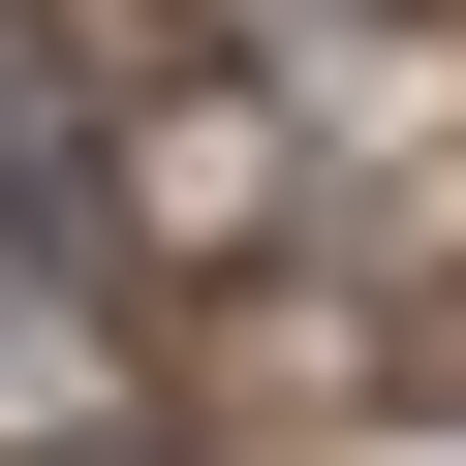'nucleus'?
<instances>
[{"instance_id": "f257e3e1", "label": "nucleus", "mask_w": 466, "mask_h": 466, "mask_svg": "<svg viewBox=\"0 0 466 466\" xmlns=\"http://www.w3.org/2000/svg\"><path fill=\"white\" fill-rule=\"evenodd\" d=\"M311 156H280V94H156L125 156H94V249H249Z\"/></svg>"}]
</instances>
